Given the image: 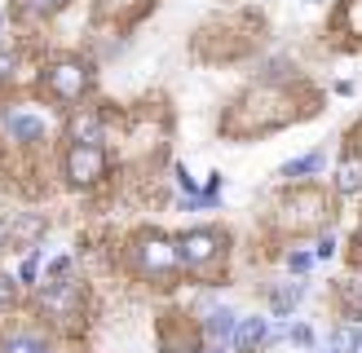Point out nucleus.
I'll return each instance as SVG.
<instances>
[{"mask_svg":"<svg viewBox=\"0 0 362 353\" xmlns=\"http://www.w3.org/2000/svg\"><path fill=\"white\" fill-rule=\"evenodd\" d=\"M265 345H269V318L252 313V318H239V323H234V335H230L234 353H261Z\"/></svg>","mask_w":362,"mask_h":353,"instance_id":"13","label":"nucleus"},{"mask_svg":"<svg viewBox=\"0 0 362 353\" xmlns=\"http://www.w3.org/2000/svg\"><path fill=\"white\" fill-rule=\"evenodd\" d=\"M111 111L106 102H84L66 111L58 124V141H80V146H111Z\"/></svg>","mask_w":362,"mask_h":353,"instance_id":"8","label":"nucleus"},{"mask_svg":"<svg viewBox=\"0 0 362 353\" xmlns=\"http://www.w3.org/2000/svg\"><path fill=\"white\" fill-rule=\"evenodd\" d=\"M76 274H80V256L76 252H62V256H45L40 282H62V278H76Z\"/></svg>","mask_w":362,"mask_h":353,"instance_id":"21","label":"nucleus"},{"mask_svg":"<svg viewBox=\"0 0 362 353\" xmlns=\"http://www.w3.org/2000/svg\"><path fill=\"white\" fill-rule=\"evenodd\" d=\"M124 265L146 278V282H168L181 274V261H177V234L168 229H137L124 247Z\"/></svg>","mask_w":362,"mask_h":353,"instance_id":"4","label":"nucleus"},{"mask_svg":"<svg viewBox=\"0 0 362 353\" xmlns=\"http://www.w3.org/2000/svg\"><path fill=\"white\" fill-rule=\"evenodd\" d=\"M336 305H340L345 318L362 323V278H340L336 282Z\"/></svg>","mask_w":362,"mask_h":353,"instance_id":"19","label":"nucleus"},{"mask_svg":"<svg viewBox=\"0 0 362 353\" xmlns=\"http://www.w3.org/2000/svg\"><path fill=\"white\" fill-rule=\"evenodd\" d=\"M66 340L45 323H35L31 313L0 318V353H62Z\"/></svg>","mask_w":362,"mask_h":353,"instance_id":"7","label":"nucleus"},{"mask_svg":"<svg viewBox=\"0 0 362 353\" xmlns=\"http://www.w3.org/2000/svg\"><path fill=\"white\" fill-rule=\"evenodd\" d=\"M300 296H305V278L274 282V287H269V313H274V318H292L296 305H300Z\"/></svg>","mask_w":362,"mask_h":353,"instance_id":"17","label":"nucleus"},{"mask_svg":"<svg viewBox=\"0 0 362 353\" xmlns=\"http://www.w3.org/2000/svg\"><path fill=\"white\" fill-rule=\"evenodd\" d=\"M0 172H9V155H5V146H0Z\"/></svg>","mask_w":362,"mask_h":353,"instance_id":"28","label":"nucleus"},{"mask_svg":"<svg viewBox=\"0 0 362 353\" xmlns=\"http://www.w3.org/2000/svg\"><path fill=\"white\" fill-rule=\"evenodd\" d=\"M283 212H287V221H292V225H318V221H322V212H327V203H322V194H318V190L300 186V190L287 194Z\"/></svg>","mask_w":362,"mask_h":353,"instance_id":"12","label":"nucleus"},{"mask_svg":"<svg viewBox=\"0 0 362 353\" xmlns=\"http://www.w3.org/2000/svg\"><path fill=\"white\" fill-rule=\"evenodd\" d=\"M332 186H336L340 199H354V194H362V155H358V150H345V155H340Z\"/></svg>","mask_w":362,"mask_h":353,"instance_id":"16","label":"nucleus"},{"mask_svg":"<svg viewBox=\"0 0 362 353\" xmlns=\"http://www.w3.org/2000/svg\"><path fill=\"white\" fill-rule=\"evenodd\" d=\"M115 172V159H111V146H80V141H62L58 150V176L66 190H98L111 181Z\"/></svg>","mask_w":362,"mask_h":353,"instance_id":"5","label":"nucleus"},{"mask_svg":"<svg viewBox=\"0 0 362 353\" xmlns=\"http://www.w3.org/2000/svg\"><path fill=\"white\" fill-rule=\"evenodd\" d=\"M314 261H332L336 256V234L327 229V234H318V243H314V252H310Z\"/></svg>","mask_w":362,"mask_h":353,"instance_id":"25","label":"nucleus"},{"mask_svg":"<svg viewBox=\"0 0 362 353\" xmlns=\"http://www.w3.org/2000/svg\"><path fill=\"white\" fill-rule=\"evenodd\" d=\"M49 217L45 212H9L0 217V234H5V252H27V247L45 243Z\"/></svg>","mask_w":362,"mask_h":353,"instance_id":"10","label":"nucleus"},{"mask_svg":"<svg viewBox=\"0 0 362 353\" xmlns=\"http://www.w3.org/2000/svg\"><path fill=\"white\" fill-rule=\"evenodd\" d=\"M199 353H226V345H204Z\"/></svg>","mask_w":362,"mask_h":353,"instance_id":"27","label":"nucleus"},{"mask_svg":"<svg viewBox=\"0 0 362 353\" xmlns=\"http://www.w3.org/2000/svg\"><path fill=\"white\" fill-rule=\"evenodd\" d=\"M31 71H35V49L27 40H0V97H13L31 88Z\"/></svg>","mask_w":362,"mask_h":353,"instance_id":"9","label":"nucleus"},{"mask_svg":"<svg viewBox=\"0 0 362 353\" xmlns=\"http://www.w3.org/2000/svg\"><path fill=\"white\" fill-rule=\"evenodd\" d=\"M141 13V9H146V0H98V18H124V13Z\"/></svg>","mask_w":362,"mask_h":353,"instance_id":"23","label":"nucleus"},{"mask_svg":"<svg viewBox=\"0 0 362 353\" xmlns=\"http://www.w3.org/2000/svg\"><path fill=\"white\" fill-rule=\"evenodd\" d=\"M327 353H332V349H327Z\"/></svg>","mask_w":362,"mask_h":353,"instance_id":"31","label":"nucleus"},{"mask_svg":"<svg viewBox=\"0 0 362 353\" xmlns=\"http://www.w3.org/2000/svg\"><path fill=\"white\" fill-rule=\"evenodd\" d=\"M327 349H332V353H362V323L336 327V331L327 335Z\"/></svg>","mask_w":362,"mask_h":353,"instance_id":"22","label":"nucleus"},{"mask_svg":"<svg viewBox=\"0 0 362 353\" xmlns=\"http://www.w3.org/2000/svg\"><path fill=\"white\" fill-rule=\"evenodd\" d=\"M66 5H76V0H66Z\"/></svg>","mask_w":362,"mask_h":353,"instance_id":"30","label":"nucleus"},{"mask_svg":"<svg viewBox=\"0 0 362 353\" xmlns=\"http://www.w3.org/2000/svg\"><path fill=\"white\" fill-rule=\"evenodd\" d=\"M322 164H327V150H310V155H300V159H287V164L279 168V176H283V181H300V176L318 172Z\"/></svg>","mask_w":362,"mask_h":353,"instance_id":"20","label":"nucleus"},{"mask_svg":"<svg viewBox=\"0 0 362 353\" xmlns=\"http://www.w3.org/2000/svg\"><path fill=\"white\" fill-rule=\"evenodd\" d=\"M226 229L216 225H190L177 234V261H181V274H194V278H208L216 265L226 261Z\"/></svg>","mask_w":362,"mask_h":353,"instance_id":"6","label":"nucleus"},{"mask_svg":"<svg viewBox=\"0 0 362 353\" xmlns=\"http://www.w3.org/2000/svg\"><path fill=\"white\" fill-rule=\"evenodd\" d=\"M283 265H287V270H292L296 278H305V274H310V265H314V256H310V252H300V247H292V252L283 256Z\"/></svg>","mask_w":362,"mask_h":353,"instance_id":"24","label":"nucleus"},{"mask_svg":"<svg viewBox=\"0 0 362 353\" xmlns=\"http://www.w3.org/2000/svg\"><path fill=\"white\" fill-rule=\"evenodd\" d=\"M35 323H45L49 331H58L62 340H76V331L84 327L88 318V282L76 278H62V282H40L35 292H27V309Z\"/></svg>","mask_w":362,"mask_h":353,"instance_id":"3","label":"nucleus"},{"mask_svg":"<svg viewBox=\"0 0 362 353\" xmlns=\"http://www.w3.org/2000/svg\"><path fill=\"white\" fill-rule=\"evenodd\" d=\"M66 9V0H9V27H23V31H40L49 27L53 18Z\"/></svg>","mask_w":362,"mask_h":353,"instance_id":"11","label":"nucleus"},{"mask_svg":"<svg viewBox=\"0 0 362 353\" xmlns=\"http://www.w3.org/2000/svg\"><path fill=\"white\" fill-rule=\"evenodd\" d=\"M58 124L62 115L49 111L40 97H0V146L13 159H40L49 155V146L58 141Z\"/></svg>","mask_w":362,"mask_h":353,"instance_id":"2","label":"nucleus"},{"mask_svg":"<svg viewBox=\"0 0 362 353\" xmlns=\"http://www.w3.org/2000/svg\"><path fill=\"white\" fill-rule=\"evenodd\" d=\"M234 323H239V313L230 305H212L204 318H199V335H204V345H230Z\"/></svg>","mask_w":362,"mask_h":353,"instance_id":"14","label":"nucleus"},{"mask_svg":"<svg viewBox=\"0 0 362 353\" xmlns=\"http://www.w3.org/2000/svg\"><path fill=\"white\" fill-rule=\"evenodd\" d=\"M27 309V292L18 287V278L9 270V261H0V318H13Z\"/></svg>","mask_w":362,"mask_h":353,"instance_id":"18","label":"nucleus"},{"mask_svg":"<svg viewBox=\"0 0 362 353\" xmlns=\"http://www.w3.org/2000/svg\"><path fill=\"white\" fill-rule=\"evenodd\" d=\"M45 256H49V247H45V243H35V247H27V252H18V261L9 265V270H13V278H18V287H23V292H35V287H40Z\"/></svg>","mask_w":362,"mask_h":353,"instance_id":"15","label":"nucleus"},{"mask_svg":"<svg viewBox=\"0 0 362 353\" xmlns=\"http://www.w3.org/2000/svg\"><path fill=\"white\" fill-rule=\"evenodd\" d=\"M5 31H9V13H5V9H0V40H9V35H5Z\"/></svg>","mask_w":362,"mask_h":353,"instance_id":"26","label":"nucleus"},{"mask_svg":"<svg viewBox=\"0 0 362 353\" xmlns=\"http://www.w3.org/2000/svg\"><path fill=\"white\" fill-rule=\"evenodd\" d=\"M31 93L58 115L76 111V106L93 102V93H98V62L88 58V53H76V49L35 53Z\"/></svg>","mask_w":362,"mask_h":353,"instance_id":"1","label":"nucleus"},{"mask_svg":"<svg viewBox=\"0 0 362 353\" xmlns=\"http://www.w3.org/2000/svg\"><path fill=\"white\" fill-rule=\"evenodd\" d=\"M358 247H362V225H358Z\"/></svg>","mask_w":362,"mask_h":353,"instance_id":"29","label":"nucleus"}]
</instances>
